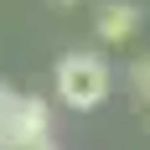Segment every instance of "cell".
<instances>
[{
  "mask_svg": "<svg viewBox=\"0 0 150 150\" xmlns=\"http://www.w3.org/2000/svg\"><path fill=\"white\" fill-rule=\"evenodd\" d=\"M52 88L57 98L73 114H93V109H104V98L114 93V67H109L98 52H67L57 62V73H52Z\"/></svg>",
  "mask_w": 150,
  "mask_h": 150,
  "instance_id": "obj_1",
  "label": "cell"
},
{
  "mask_svg": "<svg viewBox=\"0 0 150 150\" xmlns=\"http://www.w3.org/2000/svg\"><path fill=\"white\" fill-rule=\"evenodd\" d=\"M52 135V104L36 93H16L11 83H0V150L26 145V140Z\"/></svg>",
  "mask_w": 150,
  "mask_h": 150,
  "instance_id": "obj_2",
  "label": "cell"
},
{
  "mask_svg": "<svg viewBox=\"0 0 150 150\" xmlns=\"http://www.w3.org/2000/svg\"><path fill=\"white\" fill-rule=\"evenodd\" d=\"M93 31H98V42L124 47V42L140 31V5H129V0H104L98 16H93Z\"/></svg>",
  "mask_w": 150,
  "mask_h": 150,
  "instance_id": "obj_3",
  "label": "cell"
},
{
  "mask_svg": "<svg viewBox=\"0 0 150 150\" xmlns=\"http://www.w3.org/2000/svg\"><path fill=\"white\" fill-rule=\"evenodd\" d=\"M129 88H135L140 104H150V57H135V67H129Z\"/></svg>",
  "mask_w": 150,
  "mask_h": 150,
  "instance_id": "obj_4",
  "label": "cell"
},
{
  "mask_svg": "<svg viewBox=\"0 0 150 150\" xmlns=\"http://www.w3.org/2000/svg\"><path fill=\"white\" fill-rule=\"evenodd\" d=\"M5 150H57V140L42 135V140H26V145H5Z\"/></svg>",
  "mask_w": 150,
  "mask_h": 150,
  "instance_id": "obj_5",
  "label": "cell"
},
{
  "mask_svg": "<svg viewBox=\"0 0 150 150\" xmlns=\"http://www.w3.org/2000/svg\"><path fill=\"white\" fill-rule=\"evenodd\" d=\"M52 5H78V0H52Z\"/></svg>",
  "mask_w": 150,
  "mask_h": 150,
  "instance_id": "obj_6",
  "label": "cell"
}]
</instances>
